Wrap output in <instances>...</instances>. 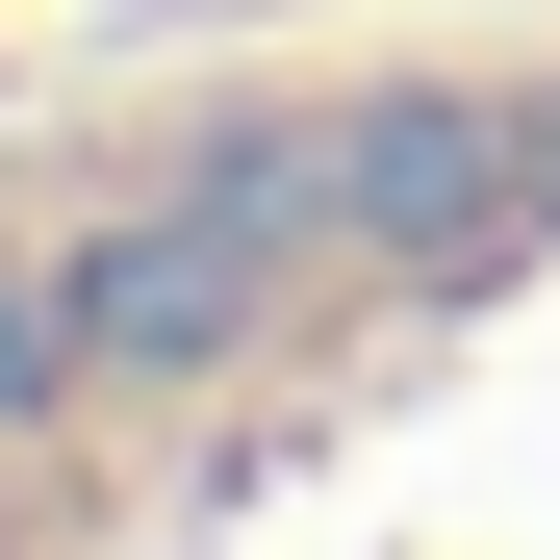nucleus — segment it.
Instances as JSON below:
<instances>
[{
    "instance_id": "nucleus-1",
    "label": "nucleus",
    "mask_w": 560,
    "mask_h": 560,
    "mask_svg": "<svg viewBox=\"0 0 560 560\" xmlns=\"http://www.w3.org/2000/svg\"><path fill=\"white\" fill-rule=\"evenodd\" d=\"M280 306V230L230 205V178H205V205H153V230H103V255H77V357H230Z\"/></svg>"
},
{
    "instance_id": "nucleus-2",
    "label": "nucleus",
    "mask_w": 560,
    "mask_h": 560,
    "mask_svg": "<svg viewBox=\"0 0 560 560\" xmlns=\"http://www.w3.org/2000/svg\"><path fill=\"white\" fill-rule=\"evenodd\" d=\"M77 383V280H0V408H51Z\"/></svg>"
}]
</instances>
